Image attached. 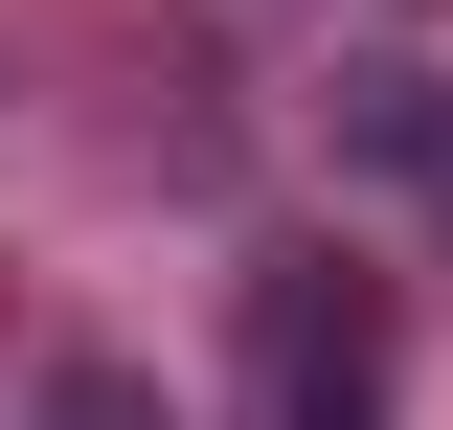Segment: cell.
Wrapping results in <instances>:
<instances>
[{"label": "cell", "instance_id": "obj_1", "mask_svg": "<svg viewBox=\"0 0 453 430\" xmlns=\"http://www.w3.org/2000/svg\"><path fill=\"white\" fill-rule=\"evenodd\" d=\"M250 430H386V272L363 250L250 272Z\"/></svg>", "mask_w": 453, "mask_h": 430}]
</instances>
